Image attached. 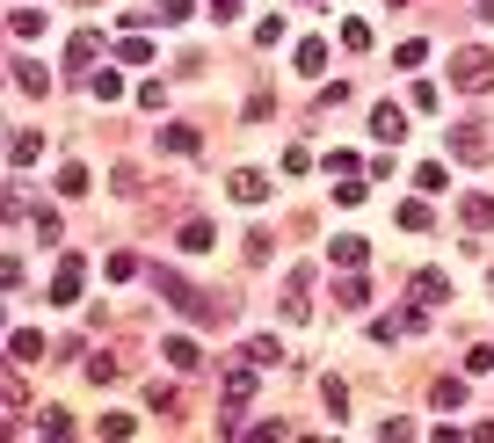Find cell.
Segmentation results:
<instances>
[{
    "label": "cell",
    "instance_id": "obj_1",
    "mask_svg": "<svg viewBox=\"0 0 494 443\" xmlns=\"http://www.w3.org/2000/svg\"><path fill=\"white\" fill-rule=\"evenodd\" d=\"M153 284H160V298H168L175 313H189V320H226V305H218L211 291H189V284H182V276H168V269H160V276H153Z\"/></svg>",
    "mask_w": 494,
    "mask_h": 443
},
{
    "label": "cell",
    "instance_id": "obj_2",
    "mask_svg": "<svg viewBox=\"0 0 494 443\" xmlns=\"http://www.w3.org/2000/svg\"><path fill=\"white\" fill-rule=\"evenodd\" d=\"M451 88H458V95H487V88H494V51L465 44L458 59H451Z\"/></svg>",
    "mask_w": 494,
    "mask_h": 443
},
{
    "label": "cell",
    "instance_id": "obj_3",
    "mask_svg": "<svg viewBox=\"0 0 494 443\" xmlns=\"http://www.w3.org/2000/svg\"><path fill=\"white\" fill-rule=\"evenodd\" d=\"M80 291H88V262H80V255H66V262H59V276H51V305H80Z\"/></svg>",
    "mask_w": 494,
    "mask_h": 443
},
{
    "label": "cell",
    "instance_id": "obj_4",
    "mask_svg": "<svg viewBox=\"0 0 494 443\" xmlns=\"http://www.w3.org/2000/svg\"><path fill=\"white\" fill-rule=\"evenodd\" d=\"M371 138H378V146H400V138H407V109H400V102H378V109H371Z\"/></svg>",
    "mask_w": 494,
    "mask_h": 443
},
{
    "label": "cell",
    "instance_id": "obj_5",
    "mask_svg": "<svg viewBox=\"0 0 494 443\" xmlns=\"http://www.w3.org/2000/svg\"><path fill=\"white\" fill-rule=\"evenodd\" d=\"M226 196H233V204H262V196H269V175H255V168H233V175H226Z\"/></svg>",
    "mask_w": 494,
    "mask_h": 443
},
{
    "label": "cell",
    "instance_id": "obj_6",
    "mask_svg": "<svg viewBox=\"0 0 494 443\" xmlns=\"http://www.w3.org/2000/svg\"><path fill=\"white\" fill-rule=\"evenodd\" d=\"M407 291H414L422 305H436V298H451V276H444V269H414V276H407Z\"/></svg>",
    "mask_w": 494,
    "mask_h": 443
},
{
    "label": "cell",
    "instance_id": "obj_7",
    "mask_svg": "<svg viewBox=\"0 0 494 443\" xmlns=\"http://www.w3.org/2000/svg\"><path fill=\"white\" fill-rule=\"evenodd\" d=\"M458 226L465 233H494V196H465L458 204Z\"/></svg>",
    "mask_w": 494,
    "mask_h": 443
},
{
    "label": "cell",
    "instance_id": "obj_8",
    "mask_svg": "<svg viewBox=\"0 0 494 443\" xmlns=\"http://www.w3.org/2000/svg\"><path fill=\"white\" fill-rule=\"evenodd\" d=\"M400 226H407V233H429V226H436V211H429V196H422V189L400 204Z\"/></svg>",
    "mask_w": 494,
    "mask_h": 443
},
{
    "label": "cell",
    "instance_id": "obj_9",
    "mask_svg": "<svg viewBox=\"0 0 494 443\" xmlns=\"http://www.w3.org/2000/svg\"><path fill=\"white\" fill-rule=\"evenodd\" d=\"M211 247H218L211 218H189V226H182V255H211Z\"/></svg>",
    "mask_w": 494,
    "mask_h": 443
},
{
    "label": "cell",
    "instance_id": "obj_10",
    "mask_svg": "<svg viewBox=\"0 0 494 443\" xmlns=\"http://www.w3.org/2000/svg\"><path fill=\"white\" fill-rule=\"evenodd\" d=\"M160 356H168V364H175L182 378H197V371H204V356H197V342H182V335H175L168 349H160Z\"/></svg>",
    "mask_w": 494,
    "mask_h": 443
},
{
    "label": "cell",
    "instance_id": "obj_11",
    "mask_svg": "<svg viewBox=\"0 0 494 443\" xmlns=\"http://www.w3.org/2000/svg\"><path fill=\"white\" fill-rule=\"evenodd\" d=\"M291 66H298V73L313 80V73L327 66V44H320V37H298V59H291Z\"/></svg>",
    "mask_w": 494,
    "mask_h": 443
},
{
    "label": "cell",
    "instance_id": "obj_12",
    "mask_svg": "<svg viewBox=\"0 0 494 443\" xmlns=\"http://www.w3.org/2000/svg\"><path fill=\"white\" fill-rule=\"evenodd\" d=\"M8 349H15V364H37V356H44V335H37V327H15Z\"/></svg>",
    "mask_w": 494,
    "mask_h": 443
},
{
    "label": "cell",
    "instance_id": "obj_13",
    "mask_svg": "<svg viewBox=\"0 0 494 443\" xmlns=\"http://www.w3.org/2000/svg\"><path fill=\"white\" fill-rule=\"evenodd\" d=\"M15 88H22V95H51V73H44L37 59H22V66H15Z\"/></svg>",
    "mask_w": 494,
    "mask_h": 443
},
{
    "label": "cell",
    "instance_id": "obj_14",
    "mask_svg": "<svg viewBox=\"0 0 494 443\" xmlns=\"http://www.w3.org/2000/svg\"><path fill=\"white\" fill-rule=\"evenodd\" d=\"M95 51H102V37H88V29L66 37V66H95Z\"/></svg>",
    "mask_w": 494,
    "mask_h": 443
},
{
    "label": "cell",
    "instance_id": "obj_15",
    "mask_svg": "<svg viewBox=\"0 0 494 443\" xmlns=\"http://www.w3.org/2000/svg\"><path fill=\"white\" fill-rule=\"evenodd\" d=\"M160 146H168V153H182V160H189V153H197V146H204V138H197V131H189V124H168V131H160Z\"/></svg>",
    "mask_w": 494,
    "mask_h": 443
},
{
    "label": "cell",
    "instance_id": "obj_16",
    "mask_svg": "<svg viewBox=\"0 0 494 443\" xmlns=\"http://www.w3.org/2000/svg\"><path fill=\"white\" fill-rule=\"evenodd\" d=\"M226 400H233V407L255 400V371H226Z\"/></svg>",
    "mask_w": 494,
    "mask_h": 443
},
{
    "label": "cell",
    "instance_id": "obj_17",
    "mask_svg": "<svg viewBox=\"0 0 494 443\" xmlns=\"http://www.w3.org/2000/svg\"><path fill=\"white\" fill-rule=\"evenodd\" d=\"M37 153H44V138H37V131H15V146H8V160H15V168H29Z\"/></svg>",
    "mask_w": 494,
    "mask_h": 443
},
{
    "label": "cell",
    "instance_id": "obj_18",
    "mask_svg": "<svg viewBox=\"0 0 494 443\" xmlns=\"http://www.w3.org/2000/svg\"><path fill=\"white\" fill-rule=\"evenodd\" d=\"M444 182H451V175L436 168V160H422V168H414V189H422V196H436V189H444Z\"/></svg>",
    "mask_w": 494,
    "mask_h": 443
},
{
    "label": "cell",
    "instance_id": "obj_19",
    "mask_svg": "<svg viewBox=\"0 0 494 443\" xmlns=\"http://www.w3.org/2000/svg\"><path fill=\"white\" fill-rule=\"evenodd\" d=\"M247 356H255V364H284V349H277V335H247Z\"/></svg>",
    "mask_w": 494,
    "mask_h": 443
},
{
    "label": "cell",
    "instance_id": "obj_20",
    "mask_svg": "<svg viewBox=\"0 0 494 443\" xmlns=\"http://www.w3.org/2000/svg\"><path fill=\"white\" fill-rule=\"evenodd\" d=\"M335 298H342V305H364V298H371V284H364V269H356V276H342V284H335Z\"/></svg>",
    "mask_w": 494,
    "mask_h": 443
},
{
    "label": "cell",
    "instance_id": "obj_21",
    "mask_svg": "<svg viewBox=\"0 0 494 443\" xmlns=\"http://www.w3.org/2000/svg\"><path fill=\"white\" fill-rule=\"evenodd\" d=\"M320 400H327V414H349V385H342V378H327V385H320Z\"/></svg>",
    "mask_w": 494,
    "mask_h": 443
},
{
    "label": "cell",
    "instance_id": "obj_22",
    "mask_svg": "<svg viewBox=\"0 0 494 443\" xmlns=\"http://www.w3.org/2000/svg\"><path fill=\"white\" fill-rule=\"evenodd\" d=\"M66 429H73L66 407H44V414H37V436H66Z\"/></svg>",
    "mask_w": 494,
    "mask_h": 443
},
{
    "label": "cell",
    "instance_id": "obj_23",
    "mask_svg": "<svg viewBox=\"0 0 494 443\" xmlns=\"http://www.w3.org/2000/svg\"><path fill=\"white\" fill-rule=\"evenodd\" d=\"M117 371H124V364L109 356V349H102V356H88V378H95V385H109V378H117Z\"/></svg>",
    "mask_w": 494,
    "mask_h": 443
},
{
    "label": "cell",
    "instance_id": "obj_24",
    "mask_svg": "<svg viewBox=\"0 0 494 443\" xmlns=\"http://www.w3.org/2000/svg\"><path fill=\"white\" fill-rule=\"evenodd\" d=\"M88 189V168H80V160H66V175H59V196H80Z\"/></svg>",
    "mask_w": 494,
    "mask_h": 443
},
{
    "label": "cell",
    "instance_id": "obj_25",
    "mask_svg": "<svg viewBox=\"0 0 494 443\" xmlns=\"http://www.w3.org/2000/svg\"><path fill=\"white\" fill-rule=\"evenodd\" d=\"M153 8H160V22H189V15H197V0H153Z\"/></svg>",
    "mask_w": 494,
    "mask_h": 443
},
{
    "label": "cell",
    "instance_id": "obj_26",
    "mask_svg": "<svg viewBox=\"0 0 494 443\" xmlns=\"http://www.w3.org/2000/svg\"><path fill=\"white\" fill-rule=\"evenodd\" d=\"M327 255H335L342 269H364V240H335V247H327Z\"/></svg>",
    "mask_w": 494,
    "mask_h": 443
},
{
    "label": "cell",
    "instance_id": "obj_27",
    "mask_svg": "<svg viewBox=\"0 0 494 443\" xmlns=\"http://www.w3.org/2000/svg\"><path fill=\"white\" fill-rule=\"evenodd\" d=\"M342 44H349V51H371V22L349 15V22H342Z\"/></svg>",
    "mask_w": 494,
    "mask_h": 443
},
{
    "label": "cell",
    "instance_id": "obj_28",
    "mask_svg": "<svg viewBox=\"0 0 494 443\" xmlns=\"http://www.w3.org/2000/svg\"><path fill=\"white\" fill-rule=\"evenodd\" d=\"M487 371H494V349L473 342V349H465V378H487Z\"/></svg>",
    "mask_w": 494,
    "mask_h": 443
},
{
    "label": "cell",
    "instance_id": "obj_29",
    "mask_svg": "<svg viewBox=\"0 0 494 443\" xmlns=\"http://www.w3.org/2000/svg\"><path fill=\"white\" fill-rule=\"evenodd\" d=\"M138 276V255H109V284H131Z\"/></svg>",
    "mask_w": 494,
    "mask_h": 443
},
{
    "label": "cell",
    "instance_id": "obj_30",
    "mask_svg": "<svg viewBox=\"0 0 494 443\" xmlns=\"http://www.w3.org/2000/svg\"><path fill=\"white\" fill-rule=\"evenodd\" d=\"M393 59H400V66H407V73H414V66H422V59H429V44H422V37H407V44H400V51H393Z\"/></svg>",
    "mask_w": 494,
    "mask_h": 443
},
{
    "label": "cell",
    "instance_id": "obj_31",
    "mask_svg": "<svg viewBox=\"0 0 494 443\" xmlns=\"http://www.w3.org/2000/svg\"><path fill=\"white\" fill-rule=\"evenodd\" d=\"M255 44H284V15H262L255 22Z\"/></svg>",
    "mask_w": 494,
    "mask_h": 443
},
{
    "label": "cell",
    "instance_id": "obj_32",
    "mask_svg": "<svg viewBox=\"0 0 494 443\" xmlns=\"http://www.w3.org/2000/svg\"><path fill=\"white\" fill-rule=\"evenodd\" d=\"M277 255V233H247V262H269Z\"/></svg>",
    "mask_w": 494,
    "mask_h": 443
},
{
    "label": "cell",
    "instance_id": "obj_33",
    "mask_svg": "<svg viewBox=\"0 0 494 443\" xmlns=\"http://www.w3.org/2000/svg\"><path fill=\"white\" fill-rule=\"evenodd\" d=\"M8 22H15V37H37V29H44V15H37V8H15Z\"/></svg>",
    "mask_w": 494,
    "mask_h": 443
},
{
    "label": "cell",
    "instance_id": "obj_34",
    "mask_svg": "<svg viewBox=\"0 0 494 443\" xmlns=\"http://www.w3.org/2000/svg\"><path fill=\"white\" fill-rule=\"evenodd\" d=\"M451 153H480V124H458L451 131Z\"/></svg>",
    "mask_w": 494,
    "mask_h": 443
},
{
    "label": "cell",
    "instance_id": "obj_35",
    "mask_svg": "<svg viewBox=\"0 0 494 443\" xmlns=\"http://www.w3.org/2000/svg\"><path fill=\"white\" fill-rule=\"evenodd\" d=\"M240 8H247V0H211V15H218V22H240Z\"/></svg>",
    "mask_w": 494,
    "mask_h": 443
},
{
    "label": "cell",
    "instance_id": "obj_36",
    "mask_svg": "<svg viewBox=\"0 0 494 443\" xmlns=\"http://www.w3.org/2000/svg\"><path fill=\"white\" fill-rule=\"evenodd\" d=\"M480 15H487V22H494V0H480Z\"/></svg>",
    "mask_w": 494,
    "mask_h": 443
},
{
    "label": "cell",
    "instance_id": "obj_37",
    "mask_svg": "<svg viewBox=\"0 0 494 443\" xmlns=\"http://www.w3.org/2000/svg\"><path fill=\"white\" fill-rule=\"evenodd\" d=\"M386 8H407V0H386Z\"/></svg>",
    "mask_w": 494,
    "mask_h": 443
}]
</instances>
